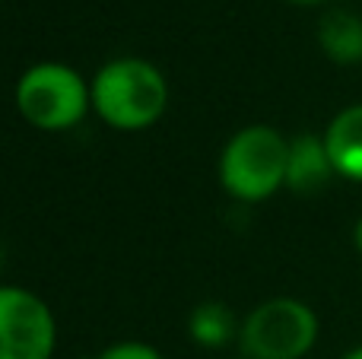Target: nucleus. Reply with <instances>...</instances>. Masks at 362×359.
<instances>
[{
	"instance_id": "obj_1",
	"label": "nucleus",
	"mask_w": 362,
	"mask_h": 359,
	"mask_svg": "<svg viewBox=\"0 0 362 359\" xmlns=\"http://www.w3.org/2000/svg\"><path fill=\"white\" fill-rule=\"evenodd\" d=\"M169 89L153 64L146 61H115L95 76L93 102L112 127L140 131L165 112Z\"/></svg>"
},
{
	"instance_id": "obj_6",
	"label": "nucleus",
	"mask_w": 362,
	"mask_h": 359,
	"mask_svg": "<svg viewBox=\"0 0 362 359\" xmlns=\"http://www.w3.org/2000/svg\"><path fill=\"white\" fill-rule=\"evenodd\" d=\"M334 172L350 182H362V105H350L331 121L325 134Z\"/></svg>"
},
{
	"instance_id": "obj_13",
	"label": "nucleus",
	"mask_w": 362,
	"mask_h": 359,
	"mask_svg": "<svg viewBox=\"0 0 362 359\" xmlns=\"http://www.w3.org/2000/svg\"><path fill=\"white\" fill-rule=\"evenodd\" d=\"M296 4H318V0H296Z\"/></svg>"
},
{
	"instance_id": "obj_12",
	"label": "nucleus",
	"mask_w": 362,
	"mask_h": 359,
	"mask_svg": "<svg viewBox=\"0 0 362 359\" xmlns=\"http://www.w3.org/2000/svg\"><path fill=\"white\" fill-rule=\"evenodd\" d=\"M344 359H362V347H356V350H350Z\"/></svg>"
},
{
	"instance_id": "obj_10",
	"label": "nucleus",
	"mask_w": 362,
	"mask_h": 359,
	"mask_svg": "<svg viewBox=\"0 0 362 359\" xmlns=\"http://www.w3.org/2000/svg\"><path fill=\"white\" fill-rule=\"evenodd\" d=\"M99 359H163L153 347H144V343H121V347L105 350Z\"/></svg>"
},
{
	"instance_id": "obj_7",
	"label": "nucleus",
	"mask_w": 362,
	"mask_h": 359,
	"mask_svg": "<svg viewBox=\"0 0 362 359\" xmlns=\"http://www.w3.org/2000/svg\"><path fill=\"white\" fill-rule=\"evenodd\" d=\"M331 175H337V172H334V163H331V156H327L325 140L305 134V137L289 143L286 184L293 191H299V194H315V191H321L331 182Z\"/></svg>"
},
{
	"instance_id": "obj_5",
	"label": "nucleus",
	"mask_w": 362,
	"mask_h": 359,
	"mask_svg": "<svg viewBox=\"0 0 362 359\" xmlns=\"http://www.w3.org/2000/svg\"><path fill=\"white\" fill-rule=\"evenodd\" d=\"M54 350V318L25 290L0 286V359H48Z\"/></svg>"
},
{
	"instance_id": "obj_3",
	"label": "nucleus",
	"mask_w": 362,
	"mask_h": 359,
	"mask_svg": "<svg viewBox=\"0 0 362 359\" xmlns=\"http://www.w3.org/2000/svg\"><path fill=\"white\" fill-rule=\"evenodd\" d=\"M318 337V318L299 299H270L257 305L242 328L251 359H302Z\"/></svg>"
},
{
	"instance_id": "obj_9",
	"label": "nucleus",
	"mask_w": 362,
	"mask_h": 359,
	"mask_svg": "<svg viewBox=\"0 0 362 359\" xmlns=\"http://www.w3.org/2000/svg\"><path fill=\"white\" fill-rule=\"evenodd\" d=\"M232 331H235V318H232V312L226 305L204 302L194 309V315H191L194 341L206 343V347H219V343H226L232 337Z\"/></svg>"
},
{
	"instance_id": "obj_2",
	"label": "nucleus",
	"mask_w": 362,
	"mask_h": 359,
	"mask_svg": "<svg viewBox=\"0 0 362 359\" xmlns=\"http://www.w3.org/2000/svg\"><path fill=\"white\" fill-rule=\"evenodd\" d=\"M289 143L274 127H245L226 146L219 175L223 184L242 201H264L280 184H286Z\"/></svg>"
},
{
	"instance_id": "obj_4",
	"label": "nucleus",
	"mask_w": 362,
	"mask_h": 359,
	"mask_svg": "<svg viewBox=\"0 0 362 359\" xmlns=\"http://www.w3.org/2000/svg\"><path fill=\"white\" fill-rule=\"evenodd\" d=\"M16 102L25 121L45 131H64L86 112V86L80 73L61 64H38L19 80Z\"/></svg>"
},
{
	"instance_id": "obj_8",
	"label": "nucleus",
	"mask_w": 362,
	"mask_h": 359,
	"mask_svg": "<svg viewBox=\"0 0 362 359\" xmlns=\"http://www.w3.org/2000/svg\"><path fill=\"white\" fill-rule=\"evenodd\" d=\"M318 42L331 61L359 64L362 61V16L350 10H331L321 19Z\"/></svg>"
},
{
	"instance_id": "obj_11",
	"label": "nucleus",
	"mask_w": 362,
	"mask_h": 359,
	"mask_svg": "<svg viewBox=\"0 0 362 359\" xmlns=\"http://www.w3.org/2000/svg\"><path fill=\"white\" fill-rule=\"evenodd\" d=\"M353 242H356V248H359V254H362V220L356 223V233H353Z\"/></svg>"
}]
</instances>
